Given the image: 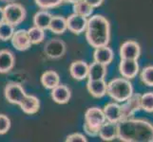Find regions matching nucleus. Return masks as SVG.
<instances>
[{"label": "nucleus", "mask_w": 153, "mask_h": 142, "mask_svg": "<svg viewBox=\"0 0 153 142\" xmlns=\"http://www.w3.org/2000/svg\"><path fill=\"white\" fill-rule=\"evenodd\" d=\"M117 138L124 142H153V124L145 119H121L117 122Z\"/></svg>", "instance_id": "f257e3e1"}, {"label": "nucleus", "mask_w": 153, "mask_h": 142, "mask_svg": "<svg viewBox=\"0 0 153 142\" xmlns=\"http://www.w3.org/2000/svg\"><path fill=\"white\" fill-rule=\"evenodd\" d=\"M85 33L88 45L94 49L108 46L110 41L109 21L103 15H93L88 19Z\"/></svg>", "instance_id": "f03ea898"}, {"label": "nucleus", "mask_w": 153, "mask_h": 142, "mask_svg": "<svg viewBox=\"0 0 153 142\" xmlns=\"http://www.w3.org/2000/svg\"><path fill=\"white\" fill-rule=\"evenodd\" d=\"M107 94L116 102H125L133 94V86L126 78H116L108 83Z\"/></svg>", "instance_id": "7ed1b4c3"}, {"label": "nucleus", "mask_w": 153, "mask_h": 142, "mask_svg": "<svg viewBox=\"0 0 153 142\" xmlns=\"http://www.w3.org/2000/svg\"><path fill=\"white\" fill-rule=\"evenodd\" d=\"M107 121L102 109L98 107L88 108L84 116L83 129L89 136H98L100 127Z\"/></svg>", "instance_id": "20e7f679"}, {"label": "nucleus", "mask_w": 153, "mask_h": 142, "mask_svg": "<svg viewBox=\"0 0 153 142\" xmlns=\"http://www.w3.org/2000/svg\"><path fill=\"white\" fill-rule=\"evenodd\" d=\"M4 19L6 22L12 24L14 27L23 22L27 15L26 9L21 4L16 2H10L3 8Z\"/></svg>", "instance_id": "39448f33"}, {"label": "nucleus", "mask_w": 153, "mask_h": 142, "mask_svg": "<svg viewBox=\"0 0 153 142\" xmlns=\"http://www.w3.org/2000/svg\"><path fill=\"white\" fill-rule=\"evenodd\" d=\"M4 96L8 102L20 106L28 95L26 94L21 85L17 82H10L4 89Z\"/></svg>", "instance_id": "423d86ee"}, {"label": "nucleus", "mask_w": 153, "mask_h": 142, "mask_svg": "<svg viewBox=\"0 0 153 142\" xmlns=\"http://www.w3.org/2000/svg\"><path fill=\"white\" fill-rule=\"evenodd\" d=\"M67 46L65 42L59 38H52L46 43L44 46L45 55L51 60H56L63 57L66 53Z\"/></svg>", "instance_id": "0eeeda50"}, {"label": "nucleus", "mask_w": 153, "mask_h": 142, "mask_svg": "<svg viewBox=\"0 0 153 142\" xmlns=\"http://www.w3.org/2000/svg\"><path fill=\"white\" fill-rule=\"evenodd\" d=\"M122 109V119L130 118L133 115L141 110V95L132 94L128 99H126L123 105H121Z\"/></svg>", "instance_id": "6e6552de"}, {"label": "nucleus", "mask_w": 153, "mask_h": 142, "mask_svg": "<svg viewBox=\"0 0 153 142\" xmlns=\"http://www.w3.org/2000/svg\"><path fill=\"white\" fill-rule=\"evenodd\" d=\"M66 19H67V29L70 30L71 33L79 35L83 32H85L87 24H88L87 17L73 13Z\"/></svg>", "instance_id": "1a4fd4ad"}, {"label": "nucleus", "mask_w": 153, "mask_h": 142, "mask_svg": "<svg viewBox=\"0 0 153 142\" xmlns=\"http://www.w3.org/2000/svg\"><path fill=\"white\" fill-rule=\"evenodd\" d=\"M119 54L121 59L138 60L141 55V46L136 41H126L121 46Z\"/></svg>", "instance_id": "9d476101"}, {"label": "nucleus", "mask_w": 153, "mask_h": 142, "mask_svg": "<svg viewBox=\"0 0 153 142\" xmlns=\"http://www.w3.org/2000/svg\"><path fill=\"white\" fill-rule=\"evenodd\" d=\"M10 42H12L13 46L18 51L28 50L31 46V43L27 30L23 29L14 30L12 38H10Z\"/></svg>", "instance_id": "9b49d317"}, {"label": "nucleus", "mask_w": 153, "mask_h": 142, "mask_svg": "<svg viewBox=\"0 0 153 142\" xmlns=\"http://www.w3.org/2000/svg\"><path fill=\"white\" fill-rule=\"evenodd\" d=\"M119 72L123 78L128 79V80H132L139 72L138 60L121 59L119 65Z\"/></svg>", "instance_id": "f8f14e48"}, {"label": "nucleus", "mask_w": 153, "mask_h": 142, "mask_svg": "<svg viewBox=\"0 0 153 142\" xmlns=\"http://www.w3.org/2000/svg\"><path fill=\"white\" fill-rule=\"evenodd\" d=\"M51 97L52 101L58 104H66L71 98V89L65 85H58L51 89Z\"/></svg>", "instance_id": "ddd939ff"}, {"label": "nucleus", "mask_w": 153, "mask_h": 142, "mask_svg": "<svg viewBox=\"0 0 153 142\" xmlns=\"http://www.w3.org/2000/svg\"><path fill=\"white\" fill-rule=\"evenodd\" d=\"M70 74L76 81H84L88 78V65L85 61H74L70 66Z\"/></svg>", "instance_id": "4468645a"}, {"label": "nucleus", "mask_w": 153, "mask_h": 142, "mask_svg": "<svg viewBox=\"0 0 153 142\" xmlns=\"http://www.w3.org/2000/svg\"><path fill=\"white\" fill-rule=\"evenodd\" d=\"M114 58L113 50L108 46H103L95 49L93 52V59L95 62L103 64L105 65H108L112 63Z\"/></svg>", "instance_id": "2eb2a0df"}, {"label": "nucleus", "mask_w": 153, "mask_h": 142, "mask_svg": "<svg viewBox=\"0 0 153 142\" xmlns=\"http://www.w3.org/2000/svg\"><path fill=\"white\" fill-rule=\"evenodd\" d=\"M15 64L13 53L9 49L0 50V74H6L13 69Z\"/></svg>", "instance_id": "dca6fc26"}, {"label": "nucleus", "mask_w": 153, "mask_h": 142, "mask_svg": "<svg viewBox=\"0 0 153 142\" xmlns=\"http://www.w3.org/2000/svg\"><path fill=\"white\" fill-rule=\"evenodd\" d=\"M108 83L105 80L91 81L88 80L87 82V89L88 93L95 99H101L107 94Z\"/></svg>", "instance_id": "f3484780"}, {"label": "nucleus", "mask_w": 153, "mask_h": 142, "mask_svg": "<svg viewBox=\"0 0 153 142\" xmlns=\"http://www.w3.org/2000/svg\"><path fill=\"white\" fill-rule=\"evenodd\" d=\"M103 112L105 114V119L108 121L117 123L122 119V109L121 105L116 102L108 103L103 109Z\"/></svg>", "instance_id": "a211bd4d"}, {"label": "nucleus", "mask_w": 153, "mask_h": 142, "mask_svg": "<svg viewBox=\"0 0 153 142\" xmlns=\"http://www.w3.org/2000/svg\"><path fill=\"white\" fill-rule=\"evenodd\" d=\"M98 136L104 141H112L117 138V123L105 121L99 129Z\"/></svg>", "instance_id": "6ab92c4d"}, {"label": "nucleus", "mask_w": 153, "mask_h": 142, "mask_svg": "<svg viewBox=\"0 0 153 142\" xmlns=\"http://www.w3.org/2000/svg\"><path fill=\"white\" fill-rule=\"evenodd\" d=\"M108 74L107 65L100 64L94 61L88 65V79L91 81L105 80V77Z\"/></svg>", "instance_id": "aec40b11"}, {"label": "nucleus", "mask_w": 153, "mask_h": 142, "mask_svg": "<svg viewBox=\"0 0 153 142\" xmlns=\"http://www.w3.org/2000/svg\"><path fill=\"white\" fill-rule=\"evenodd\" d=\"M21 110L27 115H34L40 109V101L33 95H28L23 103L19 106Z\"/></svg>", "instance_id": "412c9836"}, {"label": "nucleus", "mask_w": 153, "mask_h": 142, "mask_svg": "<svg viewBox=\"0 0 153 142\" xmlns=\"http://www.w3.org/2000/svg\"><path fill=\"white\" fill-rule=\"evenodd\" d=\"M40 81L42 85L46 89L51 90L52 88H54L60 83V76L54 70H48L42 74Z\"/></svg>", "instance_id": "4be33fe9"}, {"label": "nucleus", "mask_w": 153, "mask_h": 142, "mask_svg": "<svg viewBox=\"0 0 153 142\" xmlns=\"http://www.w3.org/2000/svg\"><path fill=\"white\" fill-rule=\"evenodd\" d=\"M52 15L47 10H42L37 12L33 16V25L44 30L49 29V26Z\"/></svg>", "instance_id": "5701e85b"}, {"label": "nucleus", "mask_w": 153, "mask_h": 142, "mask_svg": "<svg viewBox=\"0 0 153 142\" xmlns=\"http://www.w3.org/2000/svg\"><path fill=\"white\" fill-rule=\"evenodd\" d=\"M49 29L55 34H63L65 33L67 29V19L60 15H55L52 16L51 23L49 26Z\"/></svg>", "instance_id": "b1692460"}, {"label": "nucleus", "mask_w": 153, "mask_h": 142, "mask_svg": "<svg viewBox=\"0 0 153 142\" xmlns=\"http://www.w3.org/2000/svg\"><path fill=\"white\" fill-rule=\"evenodd\" d=\"M73 5V13L79 14V15H82V16H85V17H91V14L93 13V10L94 8H92L91 5L88 4L85 0H80Z\"/></svg>", "instance_id": "393cba45"}, {"label": "nucleus", "mask_w": 153, "mask_h": 142, "mask_svg": "<svg viewBox=\"0 0 153 142\" xmlns=\"http://www.w3.org/2000/svg\"><path fill=\"white\" fill-rule=\"evenodd\" d=\"M27 32H28V35H29V38L30 40L31 45L41 44L42 42L45 40V37H46L45 30L38 28V27L33 26V27L30 28L27 30Z\"/></svg>", "instance_id": "a878e982"}, {"label": "nucleus", "mask_w": 153, "mask_h": 142, "mask_svg": "<svg viewBox=\"0 0 153 142\" xmlns=\"http://www.w3.org/2000/svg\"><path fill=\"white\" fill-rule=\"evenodd\" d=\"M14 32V26L4 21L0 24V40L3 42H7L10 40Z\"/></svg>", "instance_id": "bb28decb"}, {"label": "nucleus", "mask_w": 153, "mask_h": 142, "mask_svg": "<svg viewBox=\"0 0 153 142\" xmlns=\"http://www.w3.org/2000/svg\"><path fill=\"white\" fill-rule=\"evenodd\" d=\"M141 109L147 113H153V92L141 95Z\"/></svg>", "instance_id": "cd10ccee"}, {"label": "nucleus", "mask_w": 153, "mask_h": 142, "mask_svg": "<svg viewBox=\"0 0 153 142\" xmlns=\"http://www.w3.org/2000/svg\"><path fill=\"white\" fill-rule=\"evenodd\" d=\"M34 2L41 10H50L59 7L64 0H34Z\"/></svg>", "instance_id": "c85d7f7f"}, {"label": "nucleus", "mask_w": 153, "mask_h": 142, "mask_svg": "<svg viewBox=\"0 0 153 142\" xmlns=\"http://www.w3.org/2000/svg\"><path fill=\"white\" fill-rule=\"evenodd\" d=\"M141 80L146 85L153 87V65L144 68L141 73Z\"/></svg>", "instance_id": "c756f323"}, {"label": "nucleus", "mask_w": 153, "mask_h": 142, "mask_svg": "<svg viewBox=\"0 0 153 142\" xmlns=\"http://www.w3.org/2000/svg\"><path fill=\"white\" fill-rule=\"evenodd\" d=\"M10 119L7 115L0 114V135H5L10 129Z\"/></svg>", "instance_id": "7c9ffc66"}, {"label": "nucleus", "mask_w": 153, "mask_h": 142, "mask_svg": "<svg viewBox=\"0 0 153 142\" xmlns=\"http://www.w3.org/2000/svg\"><path fill=\"white\" fill-rule=\"evenodd\" d=\"M67 142H87L88 139L85 135L80 133H73L66 138Z\"/></svg>", "instance_id": "2f4dec72"}, {"label": "nucleus", "mask_w": 153, "mask_h": 142, "mask_svg": "<svg viewBox=\"0 0 153 142\" xmlns=\"http://www.w3.org/2000/svg\"><path fill=\"white\" fill-rule=\"evenodd\" d=\"M85 1L91 5L92 8H98L103 4L104 0H85Z\"/></svg>", "instance_id": "473e14b6"}, {"label": "nucleus", "mask_w": 153, "mask_h": 142, "mask_svg": "<svg viewBox=\"0 0 153 142\" xmlns=\"http://www.w3.org/2000/svg\"><path fill=\"white\" fill-rule=\"evenodd\" d=\"M5 19H4V12H3V8L0 7V24L2 22H4Z\"/></svg>", "instance_id": "72a5a7b5"}, {"label": "nucleus", "mask_w": 153, "mask_h": 142, "mask_svg": "<svg viewBox=\"0 0 153 142\" xmlns=\"http://www.w3.org/2000/svg\"><path fill=\"white\" fill-rule=\"evenodd\" d=\"M78 1H80V0H64V2H67V3H71V4H74Z\"/></svg>", "instance_id": "f704fd0d"}, {"label": "nucleus", "mask_w": 153, "mask_h": 142, "mask_svg": "<svg viewBox=\"0 0 153 142\" xmlns=\"http://www.w3.org/2000/svg\"><path fill=\"white\" fill-rule=\"evenodd\" d=\"M0 1L4 3H10V2H15L16 0H0Z\"/></svg>", "instance_id": "c9c22d12"}]
</instances>
